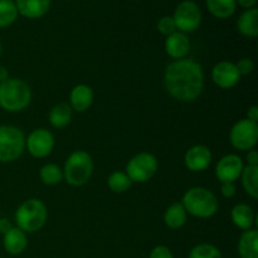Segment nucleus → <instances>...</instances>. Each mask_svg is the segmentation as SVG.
<instances>
[{
    "label": "nucleus",
    "instance_id": "nucleus-1",
    "mask_svg": "<svg viewBox=\"0 0 258 258\" xmlns=\"http://www.w3.org/2000/svg\"><path fill=\"white\" fill-rule=\"evenodd\" d=\"M164 86L169 95L180 102H191L204 88V72L194 59L183 58L171 62L164 72Z\"/></svg>",
    "mask_w": 258,
    "mask_h": 258
},
{
    "label": "nucleus",
    "instance_id": "nucleus-2",
    "mask_svg": "<svg viewBox=\"0 0 258 258\" xmlns=\"http://www.w3.org/2000/svg\"><path fill=\"white\" fill-rule=\"evenodd\" d=\"M181 204L186 213L197 218H211L218 212V199L216 194L203 186H193L185 191Z\"/></svg>",
    "mask_w": 258,
    "mask_h": 258
},
{
    "label": "nucleus",
    "instance_id": "nucleus-3",
    "mask_svg": "<svg viewBox=\"0 0 258 258\" xmlns=\"http://www.w3.org/2000/svg\"><path fill=\"white\" fill-rule=\"evenodd\" d=\"M32 101L30 87L19 78H8L0 83V107L8 112L23 111Z\"/></svg>",
    "mask_w": 258,
    "mask_h": 258
},
{
    "label": "nucleus",
    "instance_id": "nucleus-4",
    "mask_svg": "<svg viewBox=\"0 0 258 258\" xmlns=\"http://www.w3.org/2000/svg\"><path fill=\"white\" fill-rule=\"evenodd\" d=\"M47 218V207L40 199L37 198L23 202L15 212V223L24 233H34L42 229Z\"/></svg>",
    "mask_w": 258,
    "mask_h": 258
},
{
    "label": "nucleus",
    "instance_id": "nucleus-5",
    "mask_svg": "<svg viewBox=\"0 0 258 258\" xmlns=\"http://www.w3.org/2000/svg\"><path fill=\"white\" fill-rule=\"evenodd\" d=\"M93 171V160L88 153L76 150L68 156L63 168V179L72 186H82L90 180Z\"/></svg>",
    "mask_w": 258,
    "mask_h": 258
},
{
    "label": "nucleus",
    "instance_id": "nucleus-6",
    "mask_svg": "<svg viewBox=\"0 0 258 258\" xmlns=\"http://www.w3.org/2000/svg\"><path fill=\"white\" fill-rule=\"evenodd\" d=\"M25 149V135L19 127L0 125V163H13Z\"/></svg>",
    "mask_w": 258,
    "mask_h": 258
},
{
    "label": "nucleus",
    "instance_id": "nucleus-7",
    "mask_svg": "<svg viewBox=\"0 0 258 258\" xmlns=\"http://www.w3.org/2000/svg\"><path fill=\"white\" fill-rule=\"evenodd\" d=\"M158 171V159L150 153H139L126 165V174L133 183H146Z\"/></svg>",
    "mask_w": 258,
    "mask_h": 258
},
{
    "label": "nucleus",
    "instance_id": "nucleus-8",
    "mask_svg": "<svg viewBox=\"0 0 258 258\" xmlns=\"http://www.w3.org/2000/svg\"><path fill=\"white\" fill-rule=\"evenodd\" d=\"M229 141L237 150L248 151L254 149L258 143V125L248 118L237 121L229 133Z\"/></svg>",
    "mask_w": 258,
    "mask_h": 258
},
{
    "label": "nucleus",
    "instance_id": "nucleus-9",
    "mask_svg": "<svg viewBox=\"0 0 258 258\" xmlns=\"http://www.w3.org/2000/svg\"><path fill=\"white\" fill-rule=\"evenodd\" d=\"M173 19L181 33H193L201 25L202 10L193 0H184L175 8Z\"/></svg>",
    "mask_w": 258,
    "mask_h": 258
},
{
    "label": "nucleus",
    "instance_id": "nucleus-10",
    "mask_svg": "<svg viewBox=\"0 0 258 258\" xmlns=\"http://www.w3.org/2000/svg\"><path fill=\"white\" fill-rule=\"evenodd\" d=\"M25 146L28 153L34 158H45L54 148V138L50 131L45 128H37L25 139Z\"/></svg>",
    "mask_w": 258,
    "mask_h": 258
},
{
    "label": "nucleus",
    "instance_id": "nucleus-11",
    "mask_svg": "<svg viewBox=\"0 0 258 258\" xmlns=\"http://www.w3.org/2000/svg\"><path fill=\"white\" fill-rule=\"evenodd\" d=\"M243 168V161L238 155L228 154L217 164L216 176L221 183H234L241 176Z\"/></svg>",
    "mask_w": 258,
    "mask_h": 258
},
{
    "label": "nucleus",
    "instance_id": "nucleus-12",
    "mask_svg": "<svg viewBox=\"0 0 258 258\" xmlns=\"http://www.w3.org/2000/svg\"><path fill=\"white\" fill-rule=\"evenodd\" d=\"M238 71H237L236 64L229 60H222L218 62L212 70V80L218 87L223 90H229L234 87L239 82Z\"/></svg>",
    "mask_w": 258,
    "mask_h": 258
},
{
    "label": "nucleus",
    "instance_id": "nucleus-13",
    "mask_svg": "<svg viewBox=\"0 0 258 258\" xmlns=\"http://www.w3.org/2000/svg\"><path fill=\"white\" fill-rule=\"evenodd\" d=\"M211 149L204 145H194L188 149L184 155V164L193 173L204 171L209 168L212 163Z\"/></svg>",
    "mask_w": 258,
    "mask_h": 258
},
{
    "label": "nucleus",
    "instance_id": "nucleus-14",
    "mask_svg": "<svg viewBox=\"0 0 258 258\" xmlns=\"http://www.w3.org/2000/svg\"><path fill=\"white\" fill-rule=\"evenodd\" d=\"M190 50V40L185 33L174 32L165 39V52L174 59H183Z\"/></svg>",
    "mask_w": 258,
    "mask_h": 258
},
{
    "label": "nucleus",
    "instance_id": "nucleus-15",
    "mask_svg": "<svg viewBox=\"0 0 258 258\" xmlns=\"http://www.w3.org/2000/svg\"><path fill=\"white\" fill-rule=\"evenodd\" d=\"M95 93L87 85H77L72 88L70 95V106L77 112H85L92 106Z\"/></svg>",
    "mask_w": 258,
    "mask_h": 258
},
{
    "label": "nucleus",
    "instance_id": "nucleus-16",
    "mask_svg": "<svg viewBox=\"0 0 258 258\" xmlns=\"http://www.w3.org/2000/svg\"><path fill=\"white\" fill-rule=\"evenodd\" d=\"M27 233H24L18 227H13L8 233L3 236V247L12 256L22 254L27 249Z\"/></svg>",
    "mask_w": 258,
    "mask_h": 258
},
{
    "label": "nucleus",
    "instance_id": "nucleus-17",
    "mask_svg": "<svg viewBox=\"0 0 258 258\" xmlns=\"http://www.w3.org/2000/svg\"><path fill=\"white\" fill-rule=\"evenodd\" d=\"M14 3L18 13L28 19L42 18L50 7V0H17Z\"/></svg>",
    "mask_w": 258,
    "mask_h": 258
},
{
    "label": "nucleus",
    "instance_id": "nucleus-18",
    "mask_svg": "<svg viewBox=\"0 0 258 258\" xmlns=\"http://www.w3.org/2000/svg\"><path fill=\"white\" fill-rule=\"evenodd\" d=\"M231 219L236 227H238L242 231H248L252 229L254 222V212L248 204L239 203L232 208Z\"/></svg>",
    "mask_w": 258,
    "mask_h": 258
},
{
    "label": "nucleus",
    "instance_id": "nucleus-19",
    "mask_svg": "<svg viewBox=\"0 0 258 258\" xmlns=\"http://www.w3.org/2000/svg\"><path fill=\"white\" fill-rule=\"evenodd\" d=\"M238 254L241 258H258V231L248 229L242 233L238 241Z\"/></svg>",
    "mask_w": 258,
    "mask_h": 258
},
{
    "label": "nucleus",
    "instance_id": "nucleus-20",
    "mask_svg": "<svg viewBox=\"0 0 258 258\" xmlns=\"http://www.w3.org/2000/svg\"><path fill=\"white\" fill-rule=\"evenodd\" d=\"M237 28L246 37L258 35V9L252 8L242 13L237 22Z\"/></svg>",
    "mask_w": 258,
    "mask_h": 258
},
{
    "label": "nucleus",
    "instance_id": "nucleus-21",
    "mask_svg": "<svg viewBox=\"0 0 258 258\" xmlns=\"http://www.w3.org/2000/svg\"><path fill=\"white\" fill-rule=\"evenodd\" d=\"M188 213L181 203H173L164 213V223L170 229H179L186 223Z\"/></svg>",
    "mask_w": 258,
    "mask_h": 258
},
{
    "label": "nucleus",
    "instance_id": "nucleus-22",
    "mask_svg": "<svg viewBox=\"0 0 258 258\" xmlns=\"http://www.w3.org/2000/svg\"><path fill=\"white\" fill-rule=\"evenodd\" d=\"M72 107L70 103H57L49 112V122L53 127L63 128L72 120Z\"/></svg>",
    "mask_w": 258,
    "mask_h": 258
},
{
    "label": "nucleus",
    "instance_id": "nucleus-23",
    "mask_svg": "<svg viewBox=\"0 0 258 258\" xmlns=\"http://www.w3.org/2000/svg\"><path fill=\"white\" fill-rule=\"evenodd\" d=\"M206 3L209 13L218 19L231 18L237 8L236 0H206Z\"/></svg>",
    "mask_w": 258,
    "mask_h": 258
},
{
    "label": "nucleus",
    "instance_id": "nucleus-24",
    "mask_svg": "<svg viewBox=\"0 0 258 258\" xmlns=\"http://www.w3.org/2000/svg\"><path fill=\"white\" fill-rule=\"evenodd\" d=\"M239 178L242 179V185L244 191L251 198H258V166H244Z\"/></svg>",
    "mask_w": 258,
    "mask_h": 258
},
{
    "label": "nucleus",
    "instance_id": "nucleus-25",
    "mask_svg": "<svg viewBox=\"0 0 258 258\" xmlns=\"http://www.w3.org/2000/svg\"><path fill=\"white\" fill-rule=\"evenodd\" d=\"M39 176L45 185H55L63 180V170L55 164H45L40 168Z\"/></svg>",
    "mask_w": 258,
    "mask_h": 258
},
{
    "label": "nucleus",
    "instance_id": "nucleus-26",
    "mask_svg": "<svg viewBox=\"0 0 258 258\" xmlns=\"http://www.w3.org/2000/svg\"><path fill=\"white\" fill-rule=\"evenodd\" d=\"M107 185L113 193H125L133 185V181L123 171H113L107 179Z\"/></svg>",
    "mask_w": 258,
    "mask_h": 258
},
{
    "label": "nucleus",
    "instance_id": "nucleus-27",
    "mask_svg": "<svg viewBox=\"0 0 258 258\" xmlns=\"http://www.w3.org/2000/svg\"><path fill=\"white\" fill-rule=\"evenodd\" d=\"M18 13L13 0H0V28H7L17 20Z\"/></svg>",
    "mask_w": 258,
    "mask_h": 258
},
{
    "label": "nucleus",
    "instance_id": "nucleus-28",
    "mask_svg": "<svg viewBox=\"0 0 258 258\" xmlns=\"http://www.w3.org/2000/svg\"><path fill=\"white\" fill-rule=\"evenodd\" d=\"M188 258H222V253L214 244L199 243L191 248Z\"/></svg>",
    "mask_w": 258,
    "mask_h": 258
},
{
    "label": "nucleus",
    "instance_id": "nucleus-29",
    "mask_svg": "<svg viewBox=\"0 0 258 258\" xmlns=\"http://www.w3.org/2000/svg\"><path fill=\"white\" fill-rule=\"evenodd\" d=\"M158 30L164 35H170L173 34L174 32H176L175 22H174L173 17H169V15H165V17L160 18L158 22Z\"/></svg>",
    "mask_w": 258,
    "mask_h": 258
},
{
    "label": "nucleus",
    "instance_id": "nucleus-30",
    "mask_svg": "<svg viewBox=\"0 0 258 258\" xmlns=\"http://www.w3.org/2000/svg\"><path fill=\"white\" fill-rule=\"evenodd\" d=\"M238 71L239 76L251 75L254 70V62L251 58H241L237 63H234Z\"/></svg>",
    "mask_w": 258,
    "mask_h": 258
},
{
    "label": "nucleus",
    "instance_id": "nucleus-31",
    "mask_svg": "<svg viewBox=\"0 0 258 258\" xmlns=\"http://www.w3.org/2000/svg\"><path fill=\"white\" fill-rule=\"evenodd\" d=\"M149 258H174V256L169 247L160 244V246H156L151 249Z\"/></svg>",
    "mask_w": 258,
    "mask_h": 258
},
{
    "label": "nucleus",
    "instance_id": "nucleus-32",
    "mask_svg": "<svg viewBox=\"0 0 258 258\" xmlns=\"http://www.w3.org/2000/svg\"><path fill=\"white\" fill-rule=\"evenodd\" d=\"M236 185L234 183H222L221 193L226 198H233L236 196Z\"/></svg>",
    "mask_w": 258,
    "mask_h": 258
},
{
    "label": "nucleus",
    "instance_id": "nucleus-33",
    "mask_svg": "<svg viewBox=\"0 0 258 258\" xmlns=\"http://www.w3.org/2000/svg\"><path fill=\"white\" fill-rule=\"evenodd\" d=\"M246 159H247V163H248V165L258 166V151L257 150H254V149L248 150Z\"/></svg>",
    "mask_w": 258,
    "mask_h": 258
},
{
    "label": "nucleus",
    "instance_id": "nucleus-34",
    "mask_svg": "<svg viewBox=\"0 0 258 258\" xmlns=\"http://www.w3.org/2000/svg\"><path fill=\"white\" fill-rule=\"evenodd\" d=\"M12 228H13V226H12V223H10L9 219L0 218V234H3V236H4V234L8 233V232H9Z\"/></svg>",
    "mask_w": 258,
    "mask_h": 258
},
{
    "label": "nucleus",
    "instance_id": "nucleus-35",
    "mask_svg": "<svg viewBox=\"0 0 258 258\" xmlns=\"http://www.w3.org/2000/svg\"><path fill=\"white\" fill-rule=\"evenodd\" d=\"M247 118L252 122H257L258 121V106L253 105L248 108V112H247Z\"/></svg>",
    "mask_w": 258,
    "mask_h": 258
},
{
    "label": "nucleus",
    "instance_id": "nucleus-36",
    "mask_svg": "<svg viewBox=\"0 0 258 258\" xmlns=\"http://www.w3.org/2000/svg\"><path fill=\"white\" fill-rule=\"evenodd\" d=\"M236 2L246 9H252L257 4V0H236Z\"/></svg>",
    "mask_w": 258,
    "mask_h": 258
},
{
    "label": "nucleus",
    "instance_id": "nucleus-37",
    "mask_svg": "<svg viewBox=\"0 0 258 258\" xmlns=\"http://www.w3.org/2000/svg\"><path fill=\"white\" fill-rule=\"evenodd\" d=\"M8 78H9V72H8V70L4 66H0V83L7 81Z\"/></svg>",
    "mask_w": 258,
    "mask_h": 258
},
{
    "label": "nucleus",
    "instance_id": "nucleus-38",
    "mask_svg": "<svg viewBox=\"0 0 258 258\" xmlns=\"http://www.w3.org/2000/svg\"><path fill=\"white\" fill-rule=\"evenodd\" d=\"M2 53H3V47H2V43H0V57H2Z\"/></svg>",
    "mask_w": 258,
    "mask_h": 258
}]
</instances>
